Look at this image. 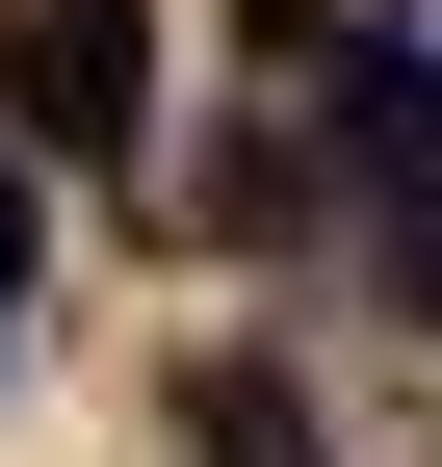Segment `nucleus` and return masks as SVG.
<instances>
[{
    "instance_id": "obj_3",
    "label": "nucleus",
    "mask_w": 442,
    "mask_h": 467,
    "mask_svg": "<svg viewBox=\"0 0 442 467\" xmlns=\"http://www.w3.org/2000/svg\"><path fill=\"white\" fill-rule=\"evenodd\" d=\"M183 441H208V467H312V389H287V364H183Z\"/></svg>"
},
{
    "instance_id": "obj_2",
    "label": "nucleus",
    "mask_w": 442,
    "mask_h": 467,
    "mask_svg": "<svg viewBox=\"0 0 442 467\" xmlns=\"http://www.w3.org/2000/svg\"><path fill=\"white\" fill-rule=\"evenodd\" d=\"M312 78H339L312 130H339V182H364V208L442 182V52H416V26H312Z\"/></svg>"
},
{
    "instance_id": "obj_1",
    "label": "nucleus",
    "mask_w": 442,
    "mask_h": 467,
    "mask_svg": "<svg viewBox=\"0 0 442 467\" xmlns=\"http://www.w3.org/2000/svg\"><path fill=\"white\" fill-rule=\"evenodd\" d=\"M0 104H26L52 156H131L156 130V26L131 0H26V26H0Z\"/></svg>"
},
{
    "instance_id": "obj_4",
    "label": "nucleus",
    "mask_w": 442,
    "mask_h": 467,
    "mask_svg": "<svg viewBox=\"0 0 442 467\" xmlns=\"http://www.w3.org/2000/svg\"><path fill=\"white\" fill-rule=\"evenodd\" d=\"M0 312H26V182H0Z\"/></svg>"
}]
</instances>
